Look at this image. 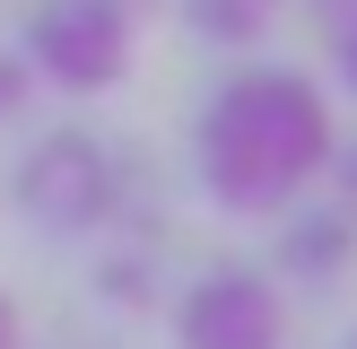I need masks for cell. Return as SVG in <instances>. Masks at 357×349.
<instances>
[{
  "label": "cell",
  "mask_w": 357,
  "mask_h": 349,
  "mask_svg": "<svg viewBox=\"0 0 357 349\" xmlns=\"http://www.w3.org/2000/svg\"><path fill=\"white\" fill-rule=\"evenodd\" d=\"M192 166L218 209H288L331 166V114L305 70H236L192 122Z\"/></svg>",
  "instance_id": "1"
},
{
  "label": "cell",
  "mask_w": 357,
  "mask_h": 349,
  "mask_svg": "<svg viewBox=\"0 0 357 349\" xmlns=\"http://www.w3.org/2000/svg\"><path fill=\"white\" fill-rule=\"evenodd\" d=\"M26 61L52 87H105L131 61V17L122 0H35L26 17Z\"/></svg>",
  "instance_id": "2"
},
{
  "label": "cell",
  "mask_w": 357,
  "mask_h": 349,
  "mask_svg": "<svg viewBox=\"0 0 357 349\" xmlns=\"http://www.w3.org/2000/svg\"><path fill=\"white\" fill-rule=\"evenodd\" d=\"M174 341L183 349H279L288 341V314H279V288L244 262L227 271H201L174 306Z\"/></svg>",
  "instance_id": "3"
},
{
  "label": "cell",
  "mask_w": 357,
  "mask_h": 349,
  "mask_svg": "<svg viewBox=\"0 0 357 349\" xmlns=\"http://www.w3.org/2000/svg\"><path fill=\"white\" fill-rule=\"evenodd\" d=\"M17 201H26L44 227H87V218L105 209V149L79 140V131L35 140L26 174H17Z\"/></svg>",
  "instance_id": "4"
},
{
  "label": "cell",
  "mask_w": 357,
  "mask_h": 349,
  "mask_svg": "<svg viewBox=\"0 0 357 349\" xmlns=\"http://www.w3.org/2000/svg\"><path fill=\"white\" fill-rule=\"evenodd\" d=\"M192 9V27L201 35H218V44H244V35H261L279 17V0H183Z\"/></svg>",
  "instance_id": "5"
},
{
  "label": "cell",
  "mask_w": 357,
  "mask_h": 349,
  "mask_svg": "<svg viewBox=\"0 0 357 349\" xmlns=\"http://www.w3.org/2000/svg\"><path fill=\"white\" fill-rule=\"evenodd\" d=\"M331 61H340V79L357 87V9H340V17H331Z\"/></svg>",
  "instance_id": "6"
},
{
  "label": "cell",
  "mask_w": 357,
  "mask_h": 349,
  "mask_svg": "<svg viewBox=\"0 0 357 349\" xmlns=\"http://www.w3.org/2000/svg\"><path fill=\"white\" fill-rule=\"evenodd\" d=\"M17 96H35V79H26V61H0V114H17Z\"/></svg>",
  "instance_id": "7"
},
{
  "label": "cell",
  "mask_w": 357,
  "mask_h": 349,
  "mask_svg": "<svg viewBox=\"0 0 357 349\" xmlns=\"http://www.w3.org/2000/svg\"><path fill=\"white\" fill-rule=\"evenodd\" d=\"M0 349H17V306L0 297Z\"/></svg>",
  "instance_id": "8"
},
{
  "label": "cell",
  "mask_w": 357,
  "mask_h": 349,
  "mask_svg": "<svg viewBox=\"0 0 357 349\" xmlns=\"http://www.w3.org/2000/svg\"><path fill=\"white\" fill-rule=\"evenodd\" d=\"M340 174H349V192H357V140H349V166H340Z\"/></svg>",
  "instance_id": "9"
}]
</instances>
